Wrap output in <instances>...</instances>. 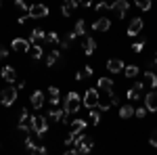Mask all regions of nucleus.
I'll return each instance as SVG.
<instances>
[{
  "label": "nucleus",
  "instance_id": "obj_1",
  "mask_svg": "<svg viewBox=\"0 0 157 155\" xmlns=\"http://www.w3.org/2000/svg\"><path fill=\"white\" fill-rule=\"evenodd\" d=\"M80 107H82V99H80L78 92L71 90L69 95L65 96V101H63V109L69 111V113H75V111H80Z\"/></svg>",
  "mask_w": 157,
  "mask_h": 155
},
{
  "label": "nucleus",
  "instance_id": "obj_2",
  "mask_svg": "<svg viewBox=\"0 0 157 155\" xmlns=\"http://www.w3.org/2000/svg\"><path fill=\"white\" fill-rule=\"evenodd\" d=\"M98 103H101V95H98L97 88H88L84 92V99H82V105L86 109H94L98 107Z\"/></svg>",
  "mask_w": 157,
  "mask_h": 155
},
{
  "label": "nucleus",
  "instance_id": "obj_3",
  "mask_svg": "<svg viewBox=\"0 0 157 155\" xmlns=\"http://www.w3.org/2000/svg\"><path fill=\"white\" fill-rule=\"evenodd\" d=\"M17 86H6L2 92H0V103L4 105V107H11L13 103L17 101Z\"/></svg>",
  "mask_w": 157,
  "mask_h": 155
},
{
  "label": "nucleus",
  "instance_id": "obj_4",
  "mask_svg": "<svg viewBox=\"0 0 157 155\" xmlns=\"http://www.w3.org/2000/svg\"><path fill=\"white\" fill-rule=\"evenodd\" d=\"M34 132L40 138L48 132V119L44 118V115H34Z\"/></svg>",
  "mask_w": 157,
  "mask_h": 155
},
{
  "label": "nucleus",
  "instance_id": "obj_5",
  "mask_svg": "<svg viewBox=\"0 0 157 155\" xmlns=\"http://www.w3.org/2000/svg\"><path fill=\"white\" fill-rule=\"evenodd\" d=\"M19 130H23V132L34 130V115H29L25 109H21V118H19Z\"/></svg>",
  "mask_w": 157,
  "mask_h": 155
},
{
  "label": "nucleus",
  "instance_id": "obj_6",
  "mask_svg": "<svg viewBox=\"0 0 157 155\" xmlns=\"http://www.w3.org/2000/svg\"><path fill=\"white\" fill-rule=\"evenodd\" d=\"M27 15H29V19L46 17V15H48V6H46V4H32V6H29V11H27Z\"/></svg>",
  "mask_w": 157,
  "mask_h": 155
},
{
  "label": "nucleus",
  "instance_id": "obj_7",
  "mask_svg": "<svg viewBox=\"0 0 157 155\" xmlns=\"http://www.w3.org/2000/svg\"><path fill=\"white\" fill-rule=\"evenodd\" d=\"M128 9H130V4H128L126 0H113V2H111V11L115 13L117 17H126Z\"/></svg>",
  "mask_w": 157,
  "mask_h": 155
},
{
  "label": "nucleus",
  "instance_id": "obj_8",
  "mask_svg": "<svg viewBox=\"0 0 157 155\" xmlns=\"http://www.w3.org/2000/svg\"><path fill=\"white\" fill-rule=\"evenodd\" d=\"M11 46H13V50H15V52H29L32 42H29V40H25V38H15Z\"/></svg>",
  "mask_w": 157,
  "mask_h": 155
},
{
  "label": "nucleus",
  "instance_id": "obj_9",
  "mask_svg": "<svg viewBox=\"0 0 157 155\" xmlns=\"http://www.w3.org/2000/svg\"><path fill=\"white\" fill-rule=\"evenodd\" d=\"M143 88H145V84H143V82H136L134 86H130V88H128L126 96H128L130 101H138V99H140V95H143Z\"/></svg>",
  "mask_w": 157,
  "mask_h": 155
},
{
  "label": "nucleus",
  "instance_id": "obj_10",
  "mask_svg": "<svg viewBox=\"0 0 157 155\" xmlns=\"http://www.w3.org/2000/svg\"><path fill=\"white\" fill-rule=\"evenodd\" d=\"M143 27H145V23H143V19H140V17L132 19L130 25H128V36H138V34L143 32Z\"/></svg>",
  "mask_w": 157,
  "mask_h": 155
},
{
  "label": "nucleus",
  "instance_id": "obj_11",
  "mask_svg": "<svg viewBox=\"0 0 157 155\" xmlns=\"http://www.w3.org/2000/svg\"><path fill=\"white\" fill-rule=\"evenodd\" d=\"M145 107L149 111H157V88H153L149 95H145Z\"/></svg>",
  "mask_w": 157,
  "mask_h": 155
},
{
  "label": "nucleus",
  "instance_id": "obj_12",
  "mask_svg": "<svg viewBox=\"0 0 157 155\" xmlns=\"http://www.w3.org/2000/svg\"><path fill=\"white\" fill-rule=\"evenodd\" d=\"M42 40H46V34H44L40 27H34V29H32V34H29V42H32V46L40 44Z\"/></svg>",
  "mask_w": 157,
  "mask_h": 155
},
{
  "label": "nucleus",
  "instance_id": "obj_13",
  "mask_svg": "<svg viewBox=\"0 0 157 155\" xmlns=\"http://www.w3.org/2000/svg\"><path fill=\"white\" fill-rule=\"evenodd\" d=\"M2 78H4V82L6 84H13L15 80H17V72H15V67H11V65H6V67H2Z\"/></svg>",
  "mask_w": 157,
  "mask_h": 155
},
{
  "label": "nucleus",
  "instance_id": "obj_14",
  "mask_svg": "<svg viewBox=\"0 0 157 155\" xmlns=\"http://www.w3.org/2000/svg\"><path fill=\"white\" fill-rule=\"evenodd\" d=\"M143 84L145 86H151V88H157V73L155 72H145L143 73Z\"/></svg>",
  "mask_w": 157,
  "mask_h": 155
},
{
  "label": "nucleus",
  "instance_id": "obj_15",
  "mask_svg": "<svg viewBox=\"0 0 157 155\" xmlns=\"http://www.w3.org/2000/svg\"><path fill=\"white\" fill-rule=\"evenodd\" d=\"M107 72H111V73L124 72V61H120V59H109L107 61Z\"/></svg>",
  "mask_w": 157,
  "mask_h": 155
},
{
  "label": "nucleus",
  "instance_id": "obj_16",
  "mask_svg": "<svg viewBox=\"0 0 157 155\" xmlns=\"http://www.w3.org/2000/svg\"><path fill=\"white\" fill-rule=\"evenodd\" d=\"M109 27H111V21H109L107 17H101V19H97V21L92 23V29H94V32H107Z\"/></svg>",
  "mask_w": 157,
  "mask_h": 155
},
{
  "label": "nucleus",
  "instance_id": "obj_17",
  "mask_svg": "<svg viewBox=\"0 0 157 155\" xmlns=\"http://www.w3.org/2000/svg\"><path fill=\"white\" fill-rule=\"evenodd\" d=\"M71 132L73 134H82V130L86 128V119H82V118H73V122H71Z\"/></svg>",
  "mask_w": 157,
  "mask_h": 155
},
{
  "label": "nucleus",
  "instance_id": "obj_18",
  "mask_svg": "<svg viewBox=\"0 0 157 155\" xmlns=\"http://www.w3.org/2000/svg\"><path fill=\"white\" fill-rule=\"evenodd\" d=\"M44 92H40V90H36L34 95H32V105H34V109H42L44 107Z\"/></svg>",
  "mask_w": 157,
  "mask_h": 155
},
{
  "label": "nucleus",
  "instance_id": "obj_19",
  "mask_svg": "<svg viewBox=\"0 0 157 155\" xmlns=\"http://www.w3.org/2000/svg\"><path fill=\"white\" fill-rule=\"evenodd\" d=\"M92 138H90V136H86L84 141H82V143L78 145V151H80V153L82 155H86V153H90V151H92Z\"/></svg>",
  "mask_w": 157,
  "mask_h": 155
},
{
  "label": "nucleus",
  "instance_id": "obj_20",
  "mask_svg": "<svg viewBox=\"0 0 157 155\" xmlns=\"http://www.w3.org/2000/svg\"><path fill=\"white\" fill-rule=\"evenodd\" d=\"M71 34L75 38H82L86 34V21H84V19H78V23H75V27L71 29Z\"/></svg>",
  "mask_w": 157,
  "mask_h": 155
},
{
  "label": "nucleus",
  "instance_id": "obj_21",
  "mask_svg": "<svg viewBox=\"0 0 157 155\" xmlns=\"http://www.w3.org/2000/svg\"><path fill=\"white\" fill-rule=\"evenodd\" d=\"M63 115H65V109L52 107V109L48 111V115H46V118H48V119H52V122H61V119H63Z\"/></svg>",
  "mask_w": 157,
  "mask_h": 155
},
{
  "label": "nucleus",
  "instance_id": "obj_22",
  "mask_svg": "<svg viewBox=\"0 0 157 155\" xmlns=\"http://www.w3.org/2000/svg\"><path fill=\"white\" fill-rule=\"evenodd\" d=\"M98 88L101 90H107V95L113 92V80L111 78H98Z\"/></svg>",
  "mask_w": 157,
  "mask_h": 155
},
{
  "label": "nucleus",
  "instance_id": "obj_23",
  "mask_svg": "<svg viewBox=\"0 0 157 155\" xmlns=\"http://www.w3.org/2000/svg\"><path fill=\"white\" fill-rule=\"evenodd\" d=\"M75 6H78V2H75V0H63V6H61V9H63V15H65V17H69Z\"/></svg>",
  "mask_w": 157,
  "mask_h": 155
},
{
  "label": "nucleus",
  "instance_id": "obj_24",
  "mask_svg": "<svg viewBox=\"0 0 157 155\" xmlns=\"http://www.w3.org/2000/svg\"><path fill=\"white\" fill-rule=\"evenodd\" d=\"M134 111H136V109H134L132 105H121V107H120V118H121V119L132 118V115H134Z\"/></svg>",
  "mask_w": 157,
  "mask_h": 155
},
{
  "label": "nucleus",
  "instance_id": "obj_25",
  "mask_svg": "<svg viewBox=\"0 0 157 155\" xmlns=\"http://www.w3.org/2000/svg\"><path fill=\"white\" fill-rule=\"evenodd\" d=\"M84 52L86 55H92V52H94V50H97V40H92V38H86L84 40Z\"/></svg>",
  "mask_w": 157,
  "mask_h": 155
},
{
  "label": "nucleus",
  "instance_id": "obj_26",
  "mask_svg": "<svg viewBox=\"0 0 157 155\" xmlns=\"http://www.w3.org/2000/svg\"><path fill=\"white\" fill-rule=\"evenodd\" d=\"M90 76H92V67L88 65V67H82L80 72L75 73V80H80V82H82V80H88Z\"/></svg>",
  "mask_w": 157,
  "mask_h": 155
},
{
  "label": "nucleus",
  "instance_id": "obj_27",
  "mask_svg": "<svg viewBox=\"0 0 157 155\" xmlns=\"http://www.w3.org/2000/svg\"><path fill=\"white\" fill-rule=\"evenodd\" d=\"M29 57H32L34 61L42 59V57H44V50H42V46H40V44H36V46H32V48H29Z\"/></svg>",
  "mask_w": 157,
  "mask_h": 155
},
{
  "label": "nucleus",
  "instance_id": "obj_28",
  "mask_svg": "<svg viewBox=\"0 0 157 155\" xmlns=\"http://www.w3.org/2000/svg\"><path fill=\"white\" fill-rule=\"evenodd\" d=\"M59 59H61V52H59V50H50L48 55H46V65H48V67H52V65H55Z\"/></svg>",
  "mask_w": 157,
  "mask_h": 155
},
{
  "label": "nucleus",
  "instance_id": "obj_29",
  "mask_svg": "<svg viewBox=\"0 0 157 155\" xmlns=\"http://www.w3.org/2000/svg\"><path fill=\"white\" fill-rule=\"evenodd\" d=\"M134 4H136L140 11H151V4H153V0H134Z\"/></svg>",
  "mask_w": 157,
  "mask_h": 155
},
{
  "label": "nucleus",
  "instance_id": "obj_30",
  "mask_svg": "<svg viewBox=\"0 0 157 155\" xmlns=\"http://www.w3.org/2000/svg\"><path fill=\"white\" fill-rule=\"evenodd\" d=\"M124 73H126V78H136L138 76V67L136 65H128V67H124Z\"/></svg>",
  "mask_w": 157,
  "mask_h": 155
},
{
  "label": "nucleus",
  "instance_id": "obj_31",
  "mask_svg": "<svg viewBox=\"0 0 157 155\" xmlns=\"http://www.w3.org/2000/svg\"><path fill=\"white\" fill-rule=\"evenodd\" d=\"M90 111V122L97 126L98 122H101V111H98V107H94V109H88Z\"/></svg>",
  "mask_w": 157,
  "mask_h": 155
},
{
  "label": "nucleus",
  "instance_id": "obj_32",
  "mask_svg": "<svg viewBox=\"0 0 157 155\" xmlns=\"http://www.w3.org/2000/svg\"><path fill=\"white\" fill-rule=\"evenodd\" d=\"M73 40H75V36H73L71 32H69L67 36H65L63 40H61V46H63V48H69V46H71V42H73Z\"/></svg>",
  "mask_w": 157,
  "mask_h": 155
},
{
  "label": "nucleus",
  "instance_id": "obj_33",
  "mask_svg": "<svg viewBox=\"0 0 157 155\" xmlns=\"http://www.w3.org/2000/svg\"><path fill=\"white\" fill-rule=\"evenodd\" d=\"M46 42L48 44H59V36H57V32H46Z\"/></svg>",
  "mask_w": 157,
  "mask_h": 155
},
{
  "label": "nucleus",
  "instance_id": "obj_34",
  "mask_svg": "<svg viewBox=\"0 0 157 155\" xmlns=\"http://www.w3.org/2000/svg\"><path fill=\"white\" fill-rule=\"evenodd\" d=\"M29 155H48V151H46V147L38 145L36 149H32V151H29Z\"/></svg>",
  "mask_w": 157,
  "mask_h": 155
},
{
  "label": "nucleus",
  "instance_id": "obj_35",
  "mask_svg": "<svg viewBox=\"0 0 157 155\" xmlns=\"http://www.w3.org/2000/svg\"><path fill=\"white\" fill-rule=\"evenodd\" d=\"M71 122H73V113L65 111V115H63V119H61V124H65V126H71Z\"/></svg>",
  "mask_w": 157,
  "mask_h": 155
},
{
  "label": "nucleus",
  "instance_id": "obj_36",
  "mask_svg": "<svg viewBox=\"0 0 157 155\" xmlns=\"http://www.w3.org/2000/svg\"><path fill=\"white\" fill-rule=\"evenodd\" d=\"M143 48H145V40H138V42H134V44H132V50H134V52H140Z\"/></svg>",
  "mask_w": 157,
  "mask_h": 155
},
{
  "label": "nucleus",
  "instance_id": "obj_37",
  "mask_svg": "<svg viewBox=\"0 0 157 155\" xmlns=\"http://www.w3.org/2000/svg\"><path fill=\"white\" fill-rule=\"evenodd\" d=\"M147 111H149V109H147V107H138V109H136V111H134V115H136V118H138V119H143V118H145V115H147Z\"/></svg>",
  "mask_w": 157,
  "mask_h": 155
},
{
  "label": "nucleus",
  "instance_id": "obj_38",
  "mask_svg": "<svg viewBox=\"0 0 157 155\" xmlns=\"http://www.w3.org/2000/svg\"><path fill=\"white\" fill-rule=\"evenodd\" d=\"M15 4H17V9H21V11H25V13L29 11V6H27V4H25L23 0H15Z\"/></svg>",
  "mask_w": 157,
  "mask_h": 155
},
{
  "label": "nucleus",
  "instance_id": "obj_39",
  "mask_svg": "<svg viewBox=\"0 0 157 155\" xmlns=\"http://www.w3.org/2000/svg\"><path fill=\"white\" fill-rule=\"evenodd\" d=\"M149 143L153 145V147H157V128L151 132V138H149Z\"/></svg>",
  "mask_w": 157,
  "mask_h": 155
},
{
  "label": "nucleus",
  "instance_id": "obj_40",
  "mask_svg": "<svg viewBox=\"0 0 157 155\" xmlns=\"http://www.w3.org/2000/svg\"><path fill=\"white\" fill-rule=\"evenodd\" d=\"M6 57H9V50H6V48H4L2 44H0V61H4Z\"/></svg>",
  "mask_w": 157,
  "mask_h": 155
},
{
  "label": "nucleus",
  "instance_id": "obj_41",
  "mask_svg": "<svg viewBox=\"0 0 157 155\" xmlns=\"http://www.w3.org/2000/svg\"><path fill=\"white\" fill-rule=\"evenodd\" d=\"M63 155H82V153H80L78 149H69V151H65Z\"/></svg>",
  "mask_w": 157,
  "mask_h": 155
},
{
  "label": "nucleus",
  "instance_id": "obj_42",
  "mask_svg": "<svg viewBox=\"0 0 157 155\" xmlns=\"http://www.w3.org/2000/svg\"><path fill=\"white\" fill-rule=\"evenodd\" d=\"M92 4V0H80V6H90Z\"/></svg>",
  "mask_w": 157,
  "mask_h": 155
},
{
  "label": "nucleus",
  "instance_id": "obj_43",
  "mask_svg": "<svg viewBox=\"0 0 157 155\" xmlns=\"http://www.w3.org/2000/svg\"><path fill=\"white\" fill-rule=\"evenodd\" d=\"M23 88H25V82H23V80H21V82H17V90H23Z\"/></svg>",
  "mask_w": 157,
  "mask_h": 155
},
{
  "label": "nucleus",
  "instance_id": "obj_44",
  "mask_svg": "<svg viewBox=\"0 0 157 155\" xmlns=\"http://www.w3.org/2000/svg\"><path fill=\"white\" fill-rule=\"evenodd\" d=\"M151 65H153V67H155V69H157V52H155V59L151 61Z\"/></svg>",
  "mask_w": 157,
  "mask_h": 155
},
{
  "label": "nucleus",
  "instance_id": "obj_45",
  "mask_svg": "<svg viewBox=\"0 0 157 155\" xmlns=\"http://www.w3.org/2000/svg\"><path fill=\"white\" fill-rule=\"evenodd\" d=\"M75 2H78V6H80V0H75Z\"/></svg>",
  "mask_w": 157,
  "mask_h": 155
},
{
  "label": "nucleus",
  "instance_id": "obj_46",
  "mask_svg": "<svg viewBox=\"0 0 157 155\" xmlns=\"http://www.w3.org/2000/svg\"><path fill=\"white\" fill-rule=\"evenodd\" d=\"M0 149H2V143H0Z\"/></svg>",
  "mask_w": 157,
  "mask_h": 155
},
{
  "label": "nucleus",
  "instance_id": "obj_47",
  "mask_svg": "<svg viewBox=\"0 0 157 155\" xmlns=\"http://www.w3.org/2000/svg\"><path fill=\"white\" fill-rule=\"evenodd\" d=\"M107 2H113V0H107Z\"/></svg>",
  "mask_w": 157,
  "mask_h": 155
},
{
  "label": "nucleus",
  "instance_id": "obj_48",
  "mask_svg": "<svg viewBox=\"0 0 157 155\" xmlns=\"http://www.w3.org/2000/svg\"><path fill=\"white\" fill-rule=\"evenodd\" d=\"M0 2H2V0H0Z\"/></svg>",
  "mask_w": 157,
  "mask_h": 155
}]
</instances>
